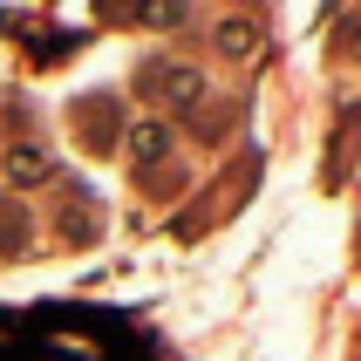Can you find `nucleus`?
I'll return each instance as SVG.
<instances>
[{
	"label": "nucleus",
	"instance_id": "nucleus-2",
	"mask_svg": "<svg viewBox=\"0 0 361 361\" xmlns=\"http://www.w3.org/2000/svg\"><path fill=\"white\" fill-rule=\"evenodd\" d=\"M157 96L171 102V109H198L204 82H198V68H164V75H157Z\"/></svg>",
	"mask_w": 361,
	"mask_h": 361
},
{
	"label": "nucleus",
	"instance_id": "nucleus-5",
	"mask_svg": "<svg viewBox=\"0 0 361 361\" xmlns=\"http://www.w3.org/2000/svg\"><path fill=\"white\" fill-rule=\"evenodd\" d=\"M341 48H348V55H361V20H348V27H341Z\"/></svg>",
	"mask_w": 361,
	"mask_h": 361
},
{
	"label": "nucleus",
	"instance_id": "nucleus-1",
	"mask_svg": "<svg viewBox=\"0 0 361 361\" xmlns=\"http://www.w3.org/2000/svg\"><path fill=\"white\" fill-rule=\"evenodd\" d=\"M219 55H232V61H245V55H259V20H245V14H232V20H219Z\"/></svg>",
	"mask_w": 361,
	"mask_h": 361
},
{
	"label": "nucleus",
	"instance_id": "nucleus-3",
	"mask_svg": "<svg viewBox=\"0 0 361 361\" xmlns=\"http://www.w3.org/2000/svg\"><path fill=\"white\" fill-rule=\"evenodd\" d=\"M164 150H171V123H157V116H143L137 130H130V157H137V164H157Z\"/></svg>",
	"mask_w": 361,
	"mask_h": 361
},
{
	"label": "nucleus",
	"instance_id": "nucleus-4",
	"mask_svg": "<svg viewBox=\"0 0 361 361\" xmlns=\"http://www.w3.org/2000/svg\"><path fill=\"white\" fill-rule=\"evenodd\" d=\"M41 178H48V150L14 143V150H7V184H41Z\"/></svg>",
	"mask_w": 361,
	"mask_h": 361
}]
</instances>
